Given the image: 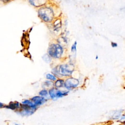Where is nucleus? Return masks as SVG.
Returning <instances> with one entry per match:
<instances>
[{"mask_svg": "<svg viewBox=\"0 0 125 125\" xmlns=\"http://www.w3.org/2000/svg\"><path fill=\"white\" fill-rule=\"evenodd\" d=\"M59 71L61 76H69L72 74L73 71V69L72 68V66L68 64H64L60 66Z\"/></svg>", "mask_w": 125, "mask_h": 125, "instance_id": "nucleus-4", "label": "nucleus"}, {"mask_svg": "<svg viewBox=\"0 0 125 125\" xmlns=\"http://www.w3.org/2000/svg\"><path fill=\"white\" fill-rule=\"evenodd\" d=\"M53 85H54V84L52 81H46L44 82V87H47L48 88H50V87L52 88V87L53 86Z\"/></svg>", "mask_w": 125, "mask_h": 125, "instance_id": "nucleus-16", "label": "nucleus"}, {"mask_svg": "<svg viewBox=\"0 0 125 125\" xmlns=\"http://www.w3.org/2000/svg\"><path fill=\"white\" fill-rule=\"evenodd\" d=\"M38 17L44 22L51 23L54 18V11L53 9L50 6L45 5L40 7L37 11Z\"/></svg>", "mask_w": 125, "mask_h": 125, "instance_id": "nucleus-1", "label": "nucleus"}, {"mask_svg": "<svg viewBox=\"0 0 125 125\" xmlns=\"http://www.w3.org/2000/svg\"><path fill=\"white\" fill-rule=\"evenodd\" d=\"M112 46L113 47V48H116V47L117 46V44L116 43L112 42Z\"/></svg>", "mask_w": 125, "mask_h": 125, "instance_id": "nucleus-19", "label": "nucleus"}, {"mask_svg": "<svg viewBox=\"0 0 125 125\" xmlns=\"http://www.w3.org/2000/svg\"><path fill=\"white\" fill-rule=\"evenodd\" d=\"M31 100L34 103V104L37 106H39L43 105L47 101V99H46V98L41 96H34L31 99Z\"/></svg>", "mask_w": 125, "mask_h": 125, "instance_id": "nucleus-6", "label": "nucleus"}, {"mask_svg": "<svg viewBox=\"0 0 125 125\" xmlns=\"http://www.w3.org/2000/svg\"><path fill=\"white\" fill-rule=\"evenodd\" d=\"M79 84L78 79L74 78H69L65 82L64 87L68 90H71L76 88Z\"/></svg>", "mask_w": 125, "mask_h": 125, "instance_id": "nucleus-5", "label": "nucleus"}, {"mask_svg": "<svg viewBox=\"0 0 125 125\" xmlns=\"http://www.w3.org/2000/svg\"><path fill=\"white\" fill-rule=\"evenodd\" d=\"M46 78L47 79L52 81H54L57 80V77L54 75L50 74V73L47 74L46 75Z\"/></svg>", "mask_w": 125, "mask_h": 125, "instance_id": "nucleus-13", "label": "nucleus"}, {"mask_svg": "<svg viewBox=\"0 0 125 125\" xmlns=\"http://www.w3.org/2000/svg\"><path fill=\"white\" fill-rule=\"evenodd\" d=\"M39 94L40 96H42V97H44L45 98L47 96H48L49 92L46 89H44L41 90L39 92Z\"/></svg>", "mask_w": 125, "mask_h": 125, "instance_id": "nucleus-12", "label": "nucleus"}, {"mask_svg": "<svg viewBox=\"0 0 125 125\" xmlns=\"http://www.w3.org/2000/svg\"><path fill=\"white\" fill-rule=\"evenodd\" d=\"M4 105L3 103L0 102V108H2L3 107H4Z\"/></svg>", "mask_w": 125, "mask_h": 125, "instance_id": "nucleus-21", "label": "nucleus"}, {"mask_svg": "<svg viewBox=\"0 0 125 125\" xmlns=\"http://www.w3.org/2000/svg\"><path fill=\"white\" fill-rule=\"evenodd\" d=\"M61 25H62V23H61V21L60 20H56L54 23V27L56 30L59 29L61 27Z\"/></svg>", "mask_w": 125, "mask_h": 125, "instance_id": "nucleus-14", "label": "nucleus"}, {"mask_svg": "<svg viewBox=\"0 0 125 125\" xmlns=\"http://www.w3.org/2000/svg\"><path fill=\"white\" fill-rule=\"evenodd\" d=\"M52 72L53 74L54 75L58 77H60L62 76L61 75V74H60V73H59V69H58L57 67L54 68V69H52Z\"/></svg>", "mask_w": 125, "mask_h": 125, "instance_id": "nucleus-15", "label": "nucleus"}, {"mask_svg": "<svg viewBox=\"0 0 125 125\" xmlns=\"http://www.w3.org/2000/svg\"><path fill=\"white\" fill-rule=\"evenodd\" d=\"M64 52L62 46L58 44L50 45L48 49V53L50 57L54 58H60Z\"/></svg>", "mask_w": 125, "mask_h": 125, "instance_id": "nucleus-2", "label": "nucleus"}, {"mask_svg": "<svg viewBox=\"0 0 125 125\" xmlns=\"http://www.w3.org/2000/svg\"><path fill=\"white\" fill-rule=\"evenodd\" d=\"M76 45H77V42H75L71 46V50L72 52H75L76 51Z\"/></svg>", "mask_w": 125, "mask_h": 125, "instance_id": "nucleus-17", "label": "nucleus"}, {"mask_svg": "<svg viewBox=\"0 0 125 125\" xmlns=\"http://www.w3.org/2000/svg\"><path fill=\"white\" fill-rule=\"evenodd\" d=\"M69 92V91H61L57 89V91H56V99L58 98H62V97H64V96L68 95Z\"/></svg>", "mask_w": 125, "mask_h": 125, "instance_id": "nucleus-10", "label": "nucleus"}, {"mask_svg": "<svg viewBox=\"0 0 125 125\" xmlns=\"http://www.w3.org/2000/svg\"><path fill=\"white\" fill-rule=\"evenodd\" d=\"M21 107V106L18 102H11L8 105L6 106V107L12 109V110H15V109H19Z\"/></svg>", "mask_w": 125, "mask_h": 125, "instance_id": "nucleus-8", "label": "nucleus"}, {"mask_svg": "<svg viewBox=\"0 0 125 125\" xmlns=\"http://www.w3.org/2000/svg\"><path fill=\"white\" fill-rule=\"evenodd\" d=\"M121 120L122 121H125V114L124 115H123L122 117H121Z\"/></svg>", "mask_w": 125, "mask_h": 125, "instance_id": "nucleus-20", "label": "nucleus"}, {"mask_svg": "<svg viewBox=\"0 0 125 125\" xmlns=\"http://www.w3.org/2000/svg\"><path fill=\"white\" fill-rule=\"evenodd\" d=\"M28 3L32 6L40 7L45 4V0H27Z\"/></svg>", "mask_w": 125, "mask_h": 125, "instance_id": "nucleus-7", "label": "nucleus"}, {"mask_svg": "<svg viewBox=\"0 0 125 125\" xmlns=\"http://www.w3.org/2000/svg\"><path fill=\"white\" fill-rule=\"evenodd\" d=\"M64 84H65V82L64 80L61 79H58L56 80V81L54 84V85L56 88H59L64 87Z\"/></svg>", "mask_w": 125, "mask_h": 125, "instance_id": "nucleus-11", "label": "nucleus"}, {"mask_svg": "<svg viewBox=\"0 0 125 125\" xmlns=\"http://www.w3.org/2000/svg\"><path fill=\"white\" fill-rule=\"evenodd\" d=\"M57 90V88H52L49 90V94L50 96V98H51L53 100H56V91Z\"/></svg>", "mask_w": 125, "mask_h": 125, "instance_id": "nucleus-9", "label": "nucleus"}, {"mask_svg": "<svg viewBox=\"0 0 125 125\" xmlns=\"http://www.w3.org/2000/svg\"><path fill=\"white\" fill-rule=\"evenodd\" d=\"M20 107L21 110L19 112V113L23 116H29L32 114L37 109V108H34L23 104H22Z\"/></svg>", "mask_w": 125, "mask_h": 125, "instance_id": "nucleus-3", "label": "nucleus"}, {"mask_svg": "<svg viewBox=\"0 0 125 125\" xmlns=\"http://www.w3.org/2000/svg\"><path fill=\"white\" fill-rule=\"evenodd\" d=\"M1 1L4 4H8V3H9L10 2H11L12 1V0H1Z\"/></svg>", "mask_w": 125, "mask_h": 125, "instance_id": "nucleus-18", "label": "nucleus"}]
</instances>
